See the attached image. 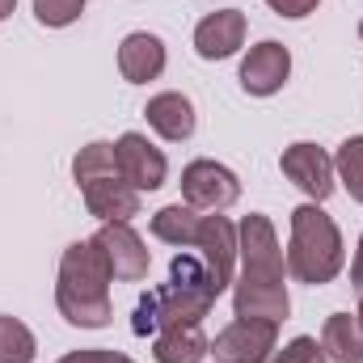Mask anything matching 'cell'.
<instances>
[{"label":"cell","instance_id":"6da1fadb","mask_svg":"<svg viewBox=\"0 0 363 363\" xmlns=\"http://www.w3.org/2000/svg\"><path fill=\"white\" fill-rule=\"evenodd\" d=\"M237 258L241 274L233 283V313L245 321H287L291 296H287V258L279 250L274 224L267 216H245L237 228Z\"/></svg>","mask_w":363,"mask_h":363},{"label":"cell","instance_id":"7a4b0ae2","mask_svg":"<svg viewBox=\"0 0 363 363\" xmlns=\"http://www.w3.org/2000/svg\"><path fill=\"white\" fill-rule=\"evenodd\" d=\"M110 262L97 250V241H72L60 258V279H55V308L68 325L77 330H101L110 325Z\"/></svg>","mask_w":363,"mask_h":363},{"label":"cell","instance_id":"3957f363","mask_svg":"<svg viewBox=\"0 0 363 363\" xmlns=\"http://www.w3.org/2000/svg\"><path fill=\"white\" fill-rule=\"evenodd\" d=\"M347 254H342V233L338 224L317 207V203H300L291 211V241H287V271L308 287L334 283L342 271Z\"/></svg>","mask_w":363,"mask_h":363},{"label":"cell","instance_id":"277c9868","mask_svg":"<svg viewBox=\"0 0 363 363\" xmlns=\"http://www.w3.org/2000/svg\"><path fill=\"white\" fill-rule=\"evenodd\" d=\"M220 296L207 287V283H186V279H169L161 287H152L140 304H135V321L131 330L144 338V334H161V330H174V325H199L211 304Z\"/></svg>","mask_w":363,"mask_h":363},{"label":"cell","instance_id":"5b68a950","mask_svg":"<svg viewBox=\"0 0 363 363\" xmlns=\"http://www.w3.org/2000/svg\"><path fill=\"white\" fill-rule=\"evenodd\" d=\"M182 199L194 211H228L241 199V178L220 161H190L182 169Z\"/></svg>","mask_w":363,"mask_h":363},{"label":"cell","instance_id":"8992f818","mask_svg":"<svg viewBox=\"0 0 363 363\" xmlns=\"http://www.w3.org/2000/svg\"><path fill=\"white\" fill-rule=\"evenodd\" d=\"M114 165H118V178L131 190H161L169 178L165 152L157 144H148V135H140V131H127L114 140Z\"/></svg>","mask_w":363,"mask_h":363},{"label":"cell","instance_id":"52a82bcc","mask_svg":"<svg viewBox=\"0 0 363 363\" xmlns=\"http://www.w3.org/2000/svg\"><path fill=\"white\" fill-rule=\"evenodd\" d=\"M274 338H279L274 321H245V317H237L233 325H224L216 334L207 355L216 363H267L274 351Z\"/></svg>","mask_w":363,"mask_h":363},{"label":"cell","instance_id":"ba28073f","mask_svg":"<svg viewBox=\"0 0 363 363\" xmlns=\"http://www.w3.org/2000/svg\"><path fill=\"white\" fill-rule=\"evenodd\" d=\"M93 241H97V250L106 254L110 274H114L118 283H140V279H148L152 254H148L144 237H140L131 224H101Z\"/></svg>","mask_w":363,"mask_h":363},{"label":"cell","instance_id":"9c48e42d","mask_svg":"<svg viewBox=\"0 0 363 363\" xmlns=\"http://www.w3.org/2000/svg\"><path fill=\"white\" fill-rule=\"evenodd\" d=\"M279 165H283V178L291 182V186H300L313 203H321V199L334 194V157H325V148L300 140V144L283 148Z\"/></svg>","mask_w":363,"mask_h":363},{"label":"cell","instance_id":"30bf717a","mask_svg":"<svg viewBox=\"0 0 363 363\" xmlns=\"http://www.w3.org/2000/svg\"><path fill=\"white\" fill-rule=\"evenodd\" d=\"M291 77V51L274 38H262L258 47H250V55L241 60V89L250 97H271L287 85Z\"/></svg>","mask_w":363,"mask_h":363},{"label":"cell","instance_id":"8fae6325","mask_svg":"<svg viewBox=\"0 0 363 363\" xmlns=\"http://www.w3.org/2000/svg\"><path fill=\"white\" fill-rule=\"evenodd\" d=\"M194 254L207 262V271L216 274V283L224 291L233 283V267H237V228H233V220H224L220 211H207L203 228H199V241H194Z\"/></svg>","mask_w":363,"mask_h":363},{"label":"cell","instance_id":"7c38bea8","mask_svg":"<svg viewBox=\"0 0 363 363\" xmlns=\"http://www.w3.org/2000/svg\"><path fill=\"white\" fill-rule=\"evenodd\" d=\"M245 43V13L241 9H220V13H207L199 26H194V51L203 60H228L237 55Z\"/></svg>","mask_w":363,"mask_h":363},{"label":"cell","instance_id":"4fadbf2b","mask_svg":"<svg viewBox=\"0 0 363 363\" xmlns=\"http://www.w3.org/2000/svg\"><path fill=\"white\" fill-rule=\"evenodd\" d=\"M89 216H97L101 224H131V216H140V190H131L118 174L97 178L81 186Z\"/></svg>","mask_w":363,"mask_h":363},{"label":"cell","instance_id":"5bb4252c","mask_svg":"<svg viewBox=\"0 0 363 363\" xmlns=\"http://www.w3.org/2000/svg\"><path fill=\"white\" fill-rule=\"evenodd\" d=\"M118 72L131 85H148L165 72V43L148 30H135L118 43Z\"/></svg>","mask_w":363,"mask_h":363},{"label":"cell","instance_id":"9a60e30c","mask_svg":"<svg viewBox=\"0 0 363 363\" xmlns=\"http://www.w3.org/2000/svg\"><path fill=\"white\" fill-rule=\"evenodd\" d=\"M144 118L169 144H182V140L194 135V101L186 93H157V97H148Z\"/></svg>","mask_w":363,"mask_h":363},{"label":"cell","instance_id":"2e32d148","mask_svg":"<svg viewBox=\"0 0 363 363\" xmlns=\"http://www.w3.org/2000/svg\"><path fill=\"white\" fill-rule=\"evenodd\" d=\"M211 351L203 325H174V330H161L157 342H152V359L157 363H203Z\"/></svg>","mask_w":363,"mask_h":363},{"label":"cell","instance_id":"e0dca14e","mask_svg":"<svg viewBox=\"0 0 363 363\" xmlns=\"http://www.w3.org/2000/svg\"><path fill=\"white\" fill-rule=\"evenodd\" d=\"M321 351L334 363H363V325L351 313H334L321 325Z\"/></svg>","mask_w":363,"mask_h":363},{"label":"cell","instance_id":"ac0fdd59","mask_svg":"<svg viewBox=\"0 0 363 363\" xmlns=\"http://www.w3.org/2000/svg\"><path fill=\"white\" fill-rule=\"evenodd\" d=\"M199 228H203V211H194L190 203H169L152 216V237L178 250H194Z\"/></svg>","mask_w":363,"mask_h":363},{"label":"cell","instance_id":"d6986e66","mask_svg":"<svg viewBox=\"0 0 363 363\" xmlns=\"http://www.w3.org/2000/svg\"><path fill=\"white\" fill-rule=\"evenodd\" d=\"M110 174H118V165H114V144H106V140H93V144H85L72 157V178H77V186L110 178Z\"/></svg>","mask_w":363,"mask_h":363},{"label":"cell","instance_id":"ffe728a7","mask_svg":"<svg viewBox=\"0 0 363 363\" xmlns=\"http://www.w3.org/2000/svg\"><path fill=\"white\" fill-rule=\"evenodd\" d=\"M334 174L342 178L347 194L363 203V135H351L338 144V157H334Z\"/></svg>","mask_w":363,"mask_h":363},{"label":"cell","instance_id":"44dd1931","mask_svg":"<svg viewBox=\"0 0 363 363\" xmlns=\"http://www.w3.org/2000/svg\"><path fill=\"white\" fill-rule=\"evenodd\" d=\"M34 334L17 321V317H4L0 313V363H30L34 359Z\"/></svg>","mask_w":363,"mask_h":363},{"label":"cell","instance_id":"7402d4cb","mask_svg":"<svg viewBox=\"0 0 363 363\" xmlns=\"http://www.w3.org/2000/svg\"><path fill=\"white\" fill-rule=\"evenodd\" d=\"M81 13H85V0H34V17L43 26H51V30L72 26Z\"/></svg>","mask_w":363,"mask_h":363},{"label":"cell","instance_id":"603a6c76","mask_svg":"<svg viewBox=\"0 0 363 363\" xmlns=\"http://www.w3.org/2000/svg\"><path fill=\"white\" fill-rule=\"evenodd\" d=\"M267 363H325V351H321L317 338L300 334V338H291L283 351H271V359Z\"/></svg>","mask_w":363,"mask_h":363},{"label":"cell","instance_id":"cb8c5ba5","mask_svg":"<svg viewBox=\"0 0 363 363\" xmlns=\"http://www.w3.org/2000/svg\"><path fill=\"white\" fill-rule=\"evenodd\" d=\"M60 363H135V359H127L123 351H72V355H64Z\"/></svg>","mask_w":363,"mask_h":363},{"label":"cell","instance_id":"d4e9b609","mask_svg":"<svg viewBox=\"0 0 363 363\" xmlns=\"http://www.w3.org/2000/svg\"><path fill=\"white\" fill-rule=\"evenodd\" d=\"M267 4H271L279 17H291V21H300V17H308V13H313L321 0H267Z\"/></svg>","mask_w":363,"mask_h":363},{"label":"cell","instance_id":"484cf974","mask_svg":"<svg viewBox=\"0 0 363 363\" xmlns=\"http://www.w3.org/2000/svg\"><path fill=\"white\" fill-rule=\"evenodd\" d=\"M351 283L363 291V237H359V250H355V262H351Z\"/></svg>","mask_w":363,"mask_h":363},{"label":"cell","instance_id":"4316f807","mask_svg":"<svg viewBox=\"0 0 363 363\" xmlns=\"http://www.w3.org/2000/svg\"><path fill=\"white\" fill-rule=\"evenodd\" d=\"M13 9H17V0H0V21H4V17H9Z\"/></svg>","mask_w":363,"mask_h":363},{"label":"cell","instance_id":"83f0119b","mask_svg":"<svg viewBox=\"0 0 363 363\" xmlns=\"http://www.w3.org/2000/svg\"><path fill=\"white\" fill-rule=\"evenodd\" d=\"M355 317H359V325H363V300H359V313H355Z\"/></svg>","mask_w":363,"mask_h":363},{"label":"cell","instance_id":"f1b7e54d","mask_svg":"<svg viewBox=\"0 0 363 363\" xmlns=\"http://www.w3.org/2000/svg\"><path fill=\"white\" fill-rule=\"evenodd\" d=\"M359 38H363V21H359Z\"/></svg>","mask_w":363,"mask_h":363}]
</instances>
